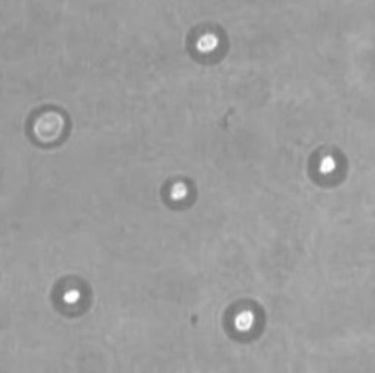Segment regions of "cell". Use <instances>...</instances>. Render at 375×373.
Instances as JSON below:
<instances>
[{"instance_id": "cell-1", "label": "cell", "mask_w": 375, "mask_h": 373, "mask_svg": "<svg viewBox=\"0 0 375 373\" xmlns=\"http://www.w3.org/2000/svg\"><path fill=\"white\" fill-rule=\"evenodd\" d=\"M63 127L60 116L49 114L41 117L35 125V132L42 139H51L57 136Z\"/></svg>"}, {"instance_id": "cell-2", "label": "cell", "mask_w": 375, "mask_h": 373, "mask_svg": "<svg viewBox=\"0 0 375 373\" xmlns=\"http://www.w3.org/2000/svg\"><path fill=\"white\" fill-rule=\"evenodd\" d=\"M254 315L250 311H244L237 315L235 320V327L240 331H247L253 325Z\"/></svg>"}, {"instance_id": "cell-3", "label": "cell", "mask_w": 375, "mask_h": 373, "mask_svg": "<svg viewBox=\"0 0 375 373\" xmlns=\"http://www.w3.org/2000/svg\"><path fill=\"white\" fill-rule=\"evenodd\" d=\"M218 45V39L213 34H206L202 36L197 44V48L200 52L209 53L215 50Z\"/></svg>"}, {"instance_id": "cell-4", "label": "cell", "mask_w": 375, "mask_h": 373, "mask_svg": "<svg viewBox=\"0 0 375 373\" xmlns=\"http://www.w3.org/2000/svg\"><path fill=\"white\" fill-rule=\"evenodd\" d=\"M336 163L332 157H326L323 158L320 165V172L323 174H329L335 170Z\"/></svg>"}, {"instance_id": "cell-5", "label": "cell", "mask_w": 375, "mask_h": 373, "mask_svg": "<svg viewBox=\"0 0 375 373\" xmlns=\"http://www.w3.org/2000/svg\"><path fill=\"white\" fill-rule=\"evenodd\" d=\"M80 298V293L79 291L72 289L68 291L64 295L63 300L66 304H74L79 301Z\"/></svg>"}]
</instances>
